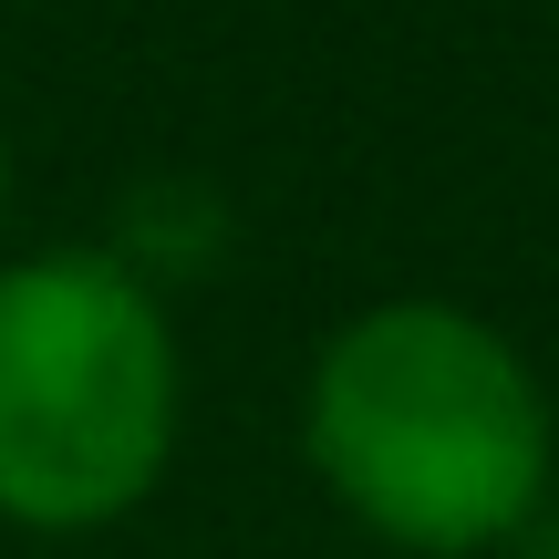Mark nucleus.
Listing matches in <instances>:
<instances>
[{
  "label": "nucleus",
  "instance_id": "nucleus-2",
  "mask_svg": "<svg viewBox=\"0 0 559 559\" xmlns=\"http://www.w3.org/2000/svg\"><path fill=\"white\" fill-rule=\"evenodd\" d=\"M187 445V342L124 249H0V528L104 539Z\"/></svg>",
  "mask_w": 559,
  "mask_h": 559
},
{
  "label": "nucleus",
  "instance_id": "nucleus-4",
  "mask_svg": "<svg viewBox=\"0 0 559 559\" xmlns=\"http://www.w3.org/2000/svg\"><path fill=\"white\" fill-rule=\"evenodd\" d=\"M0 249H11V135H0Z\"/></svg>",
  "mask_w": 559,
  "mask_h": 559
},
{
  "label": "nucleus",
  "instance_id": "nucleus-3",
  "mask_svg": "<svg viewBox=\"0 0 559 559\" xmlns=\"http://www.w3.org/2000/svg\"><path fill=\"white\" fill-rule=\"evenodd\" d=\"M498 559H559V487H549L539 508H528V528H519V539H508Z\"/></svg>",
  "mask_w": 559,
  "mask_h": 559
},
{
  "label": "nucleus",
  "instance_id": "nucleus-1",
  "mask_svg": "<svg viewBox=\"0 0 559 559\" xmlns=\"http://www.w3.org/2000/svg\"><path fill=\"white\" fill-rule=\"evenodd\" d=\"M311 487L383 559H498L559 487V394L519 332L456 290L353 300L300 362Z\"/></svg>",
  "mask_w": 559,
  "mask_h": 559
}]
</instances>
